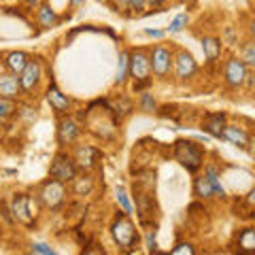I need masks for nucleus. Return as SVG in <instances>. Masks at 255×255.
I'll return each mask as SVG.
<instances>
[{
	"mask_svg": "<svg viewBox=\"0 0 255 255\" xmlns=\"http://www.w3.org/2000/svg\"><path fill=\"white\" fill-rule=\"evenodd\" d=\"M32 251H34L36 255H58L51 249V247H47L45 243H34V245H32Z\"/></svg>",
	"mask_w": 255,
	"mask_h": 255,
	"instance_id": "nucleus-32",
	"label": "nucleus"
},
{
	"mask_svg": "<svg viewBox=\"0 0 255 255\" xmlns=\"http://www.w3.org/2000/svg\"><path fill=\"white\" fill-rule=\"evenodd\" d=\"M23 92H21V85H19V79L17 75H2L0 77V98H9L15 100L19 98Z\"/></svg>",
	"mask_w": 255,
	"mask_h": 255,
	"instance_id": "nucleus-15",
	"label": "nucleus"
},
{
	"mask_svg": "<svg viewBox=\"0 0 255 255\" xmlns=\"http://www.w3.org/2000/svg\"><path fill=\"white\" fill-rule=\"evenodd\" d=\"M100 2H105V4H109V2H111V0H100Z\"/></svg>",
	"mask_w": 255,
	"mask_h": 255,
	"instance_id": "nucleus-41",
	"label": "nucleus"
},
{
	"mask_svg": "<svg viewBox=\"0 0 255 255\" xmlns=\"http://www.w3.org/2000/svg\"><path fill=\"white\" fill-rule=\"evenodd\" d=\"M28 62H30V55L26 51H9L4 55V66L9 68L11 75H19L26 68Z\"/></svg>",
	"mask_w": 255,
	"mask_h": 255,
	"instance_id": "nucleus-18",
	"label": "nucleus"
},
{
	"mask_svg": "<svg viewBox=\"0 0 255 255\" xmlns=\"http://www.w3.org/2000/svg\"><path fill=\"white\" fill-rule=\"evenodd\" d=\"M249 75V66L241 60V58H230L223 66V79H226L228 87L238 90V87L245 85V79Z\"/></svg>",
	"mask_w": 255,
	"mask_h": 255,
	"instance_id": "nucleus-7",
	"label": "nucleus"
},
{
	"mask_svg": "<svg viewBox=\"0 0 255 255\" xmlns=\"http://www.w3.org/2000/svg\"><path fill=\"white\" fill-rule=\"evenodd\" d=\"M111 236L113 241L122 247L124 251H132L136 249V243H138V232H136V226L130 221L126 213H117L113 223H111Z\"/></svg>",
	"mask_w": 255,
	"mask_h": 255,
	"instance_id": "nucleus-1",
	"label": "nucleus"
},
{
	"mask_svg": "<svg viewBox=\"0 0 255 255\" xmlns=\"http://www.w3.org/2000/svg\"><path fill=\"white\" fill-rule=\"evenodd\" d=\"M23 2H26L28 6H38L41 4V0H23Z\"/></svg>",
	"mask_w": 255,
	"mask_h": 255,
	"instance_id": "nucleus-39",
	"label": "nucleus"
},
{
	"mask_svg": "<svg viewBox=\"0 0 255 255\" xmlns=\"http://www.w3.org/2000/svg\"><path fill=\"white\" fill-rule=\"evenodd\" d=\"M115 194H117V202H119V206H122V211L126 215H130L132 213V202H130V198H128V191L124 187H117Z\"/></svg>",
	"mask_w": 255,
	"mask_h": 255,
	"instance_id": "nucleus-26",
	"label": "nucleus"
},
{
	"mask_svg": "<svg viewBox=\"0 0 255 255\" xmlns=\"http://www.w3.org/2000/svg\"><path fill=\"white\" fill-rule=\"evenodd\" d=\"M221 138H226L230 140L232 145L236 147H249L251 145V134L245 130V128H238V126H223V130H221Z\"/></svg>",
	"mask_w": 255,
	"mask_h": 255,
	"instance_id": "nucleus-14",
	"label": "nucleus"
},
{
	"mask_svg": "<svg viewBox=\"0 0 255 255\" xmlns=\"http://www.w3.org/2000/svg\"><path fill=\"white\" fill-rule=\"evenodd\" d=\"M100 157H102V153H100L98 149L85 145V147H79V149H77L73 162H75V166H77V170L81 168V170H85V172H90V170H94L96 166L100 164Z\"/></svg>",
	"mask_w": 255,
	"mask_h": 255,
	"instance_id": "nucleus-10",
	"label": "nucleus"
},
{
	"mask_svg": "<svg viewBox=\"0 0 255 255\" xmlns=\"http://www.w3.org/2000/svg\"><path fill=\"white\" fill-rule=\"evenodd\" d=\"M36 17H38V23H41L43 28H53L55 23H58V15H55V11L47 2L38 4V15Z\"/></svg>",
	"mask_w": 255,
	"mask_h": 255,
	"instance_id": "nucleus-20",
	"label": "nucleus"
},
{
	"mask_svg": "<svg viewBox=\"0 0 255 255\" xmlns=\"http://www.w3.org/2000/svg\"><path fill=\"white\" fill-rule=\"evenodd\" d=\"M130 51H122L119 53V64H117V77H115V83H124L128 79V66H130Z\"/></svg>",
	"mask_w": 255,
	"mask_h": 255,
	"instance_id": "nucleus-23",
	"label": "nucleus"
},
{
	"mask_svg": "<svg viewBox=\"0 0 255 255\" xmlns=\"http://www.w3.org/2000/svg\"><path fill=\"white\" fill-rule=\"evenodd\" d=\"M238 255H255V230L251 226L243 228L236 236Z\"/></svg>",
	"mask_w": 255,
	"mask_h": 255,
	"instance_id": "nucleus-16",
	"label": "nucleus"
},
{
	"mask_svg": "<svg viewBox=\"0 0 255 255\" xmlns=\"http://www.w3.org/2000/svg\"><path fill=\"white\" fill-rule=\"evenodd\" d=\"M15 111H17V107H15V100L0 98V124L9 122V119L15 115Z\"/></svg>",
	"mask_w": 255,
	"mask_h": 255,
	"instance_id": "nucleus-24",
	"label": "nucleus"
},
{
	"mask_svg": "<svg viewBox=\"0 0 255 255\" xmlns=\"http://www.w3.org/2000/svg\"><path fill=\"white\" fill-rule=\"evenodd\" d=\"M151 255H168V253H162V251H153Z\"/></svg>",
	"mask_w": 255,
	"mask_h": 255,
	"instance_id": "nucleus-40",
	"label": "nucleus"
},
{
	"mask_svg": "<svg viewBox=\"0 0 255 255\" xmlns=\"http://www.w3.org/2000/svg\"><path fill=\"white\" fill-rule=\"evenodd\" d=\"M194 196L200 198V200H209V198L215 196L213 194V187H211V181L206 179V174L194 179Z\"/></svg>",
	"mask_w": 255,
	"mask_h": 255,
	"instance_id": "nucleus-21",
	"label": "nucleus"
},
{
	"mask_svg": "<svg viewBox=\"0 0 255 255\" xmlns=\"http://www.w3.org/2000/svg\"><path fill=\"white\" fill-rule=\"evenodd\" d=\"M73 189H75V194H79V196H87L94 189V181L90 177H75Z\"/></svg>",
	"mask_w": 255,
	"mask_h": 255,
	"instance_id": "nucleus-25",
	"label": "nucleus"
},
{
	"mask_svg": "<svg viewBox=\"0 0 255 255\" xmlns=\"http://www.w3.org/2000/svg\"><path fill=\"white\" fill-rule=\"evenodd\" d=\"M202 51L206 55V60L215 64L221 58V41L217 36H204L202 38Z\"/></svg>",
	"mask_w": 255,
	"mask_h": 255,
	"instance_id": "nucleus-19",
	"label": "nucleus"
},
{
	"mask_svg": "<svg viewBox=\"0 0 255 255\" xmlns=\"http://www.w3.org/2000/svg\"><path fill=\"white\" fill-rule=\"evenodd\" d=\"M174 73H177V79H181V81L194 77L198 73V64L194 60V55L187 51H179L177 58H174Z\"/></svg>",
	"mask_w": 255,
	"mask_h": 255,
	"instance_id": "nucleus-12",
	"label": "nucleus"
},
{
	"mask_svg": "<svg viewBox=\"0 0 255 255\" xmlns=\"http://www.w3.org/2000/svg\"><path fill=\"white\" fill-rule=\"evenodd\" d=\"M111 2H113V9L117 13H122L128 17V0H111Z\"/></svg>",
	"mask_w": 255,
	"mask_h": 255,
	"instance_id": "nucleus-33",
	"label": "nucleus"
},
{
	"mask_svg": "<svg viewBox=\"0 0 255 255\" xmlns=\"http://www.w3.org/2000/svg\"><path fill=\"white\" fill-rule=\"evenodd\" d=\"M41 77H43V66H41V62H38L36 58L26 64V68L21 70V73L17 75L19 79V85H21V92H32L34 87L38 85V81H41Z\"/></svg>",
	"mask_w": 255,
	"mask_h": 255,
	"instance_id": "nucleus-9",
	"label": "nucleus"
},
{
	"mask_svg": "<svg viewBox=\"0 0 255 255\" xmlns=\"http://www.w3.org/2000/svg\"><path fill=\"white\" fill-rule=\"evenodd\" d=\"M66 200V183H60L55 179H47L41 189H38V202H41L45 209H60Z\"/></svg>",
	"mask_w": 255,
	"mask_h": 255,
	"instance_id": "nucleus-3",
	"label": "nucleus"
},
{
	"mask_svg": "<svg viewBox=\"0 0 255 255\" xmlns=\"http://www.w3.org/2000/svg\"><path fill=\"white\" fill-rule=\"evenodd\" d=\"M168 255H196V249L191 243H177Z\"/></svg>",
	"mask_w": 255,
	"mask_h": 255,
	"instance_id": "nucleus-30",
	"label": "nucleus"
},
{
	"mask_svg": "<svg viewBox=\"0 0 255 255\" xmlns=\"http://www.w3.org/2000/svg\"><path fill=\"white\" fill-rule=\"evenodd\" d=\"M174 159L189 172H196V170H200V166L204 162V151L196 140L181 138L174 142Z\"/></svg>",
	"mask_w": 255,
	"mask_h": 255,
	"instance_id": "nucleus-2",
	"label": "nucleus"
},
{
	"mask_svg": "<svg viewBox=\"0 0 255 255\" xmlns=\"http://www.w3.org/2000/svg\"><path fill=\"white\" fill-rule=\"evenodd\" d=\"M81 255H105V251H102L98 245H90V247H85Z\"/></svg>",
	"mask_w": 255,
	"mask_h": 255,
	"instance_id": "nucleus-34",
	"label": "nucleus"
},
{
	"mask_svg": "<svg viewBox=\"0 0 255 255\" xmlns=\"http://www.w3.org/2000/svg\"><path fill=\"white\" fill-rule=\"evenodd\" d=\"M164 2H166V0H149L151 6H164Z\"/></svg>",
	"mask_w": 255,
	"mask_h": 255,
	"instance_id": "nucleus-38",
	"label": "nucleus"
},
{
	"mask_svg": "<svg viewBox=\"0 0 255 255\" xmlns=\"http://www.w3.org/2000/svg\"><path fill=\"white\" fill-rule=\"evenodd\" d=\"M223 126H226V113H206L204 122H202V130L209 134V136L221 138Z\"/></svg>",
	"mask_w": 255,
	"mask_h": 255,
	"instance_id": "nucleus-17",
	"label": "nucleus"
},
{
	"mask_svg": "<svg viewBox=\"0 0 255 255\" xmlns=\"http://www.w3.org/2000/svg\"><path fill=\"white\" fill-rule=\"evenodd\" d=\"M157 109V102L151 94H142L140 96V111H145V113H153Z\"/></svg>",
	"mask_w": 255,
	"mask_h": 255,
	"instance_id": "nucleus-29",
	"label": "nucleus"
},
{
	"mask_svg": "<svg viewBox=\"0 0 255 255\" xmlns=\"http://www.w3.org/2000/svg\"><path fill=\"white\" fill-rule=\"evenodd\" d=\"M79 134H81V128H79V124L75 122V119L64 117L60 122V126H58V142L62 147L75 145L77 138H79Z\"/></svg>",
	"mask_w": 255,
	"mask_h": 255,
	"instance_id": "nucleus-13",
	"label": "nucleus"
},
{
	"mask_svg": "<svg viewBox=\"0 0 255 255\" xmlns=\"http://www.w3.org/2000/svg\"><path fill=\"white\" fill-rule=\"evenodd\" d=\"M9 211L13 215L15 223H23V226H32V223H34L36 213L32 211V198L28 194H21V191L19 194H15L13 200H11Z\"/></svg>",
	"mask_w": 255,
	"mask_h": 255,
	"instance_id": "nucleus-5",
	"label": "nucleus"
},
{
	"mask_svg": "<svg viewBox=\"0 0 255 255\" xmlns=\"http://www.w3.org/2000/svg\"><path fill=\"white\" fill-rule=\"evenodd\" d=\"M204 174H206V179L211 181L213 194L217 196V198H226V189H223L221 181H219V172H217V168H215V166H209V168L204 170Z\"/></svg>",
	"mask_w": 255,
	"mask_h": 255,
	"instance_id": "nucleus-22",
	"label": "nucleus"
},
{
	"mask_svg": "<svg viewBox=\"0 0 255 255\" xmlns=\"http://www.w3.org/2000/svg\"><path fill=\"white\" fill-rule=\"evenodd\" d=\"M241 60L247 64V66H253V64H255V43H251V41H249V43H245Z\"/></svg>",
	"mask_w": 255,
	"mask_h": 255,
	"instance_id": "nucleus-27",
	"label": "nucleus"
},
{
	"mask_svg": "<svg viewBox=\"0 0 255 255\" xmlns=\"http://www.w3.org/2000/svg\"><path fill=\"white\" fill-rule=\"evenodd\" d=\"M145 34H147V36H153V38H162L164 32H162V30H151V28H147Z\"/></svg>",
	"mask_w": 255,
	"mask_h": 255,
	"instance_id": "nucleus-36",
	"label": "nucleus"
},
{
	"mask_svg": "<svg viewBox=\"0 0 255 255\" xmlns=\"http://www.w3.org/2000/svg\"><path fill=\"white\" fill-rule=\"evenodd\" d=\"M149 62H151V73L157 77H166L172 66V53L168 47L157 45V47H153V51L149 53Z\"/></svg>",
	"mask_w": 255,
	"mask_h": 255,
	"instance_id": "nucleus-8",
	"label": "nucleus"
},
{
	"mask_svg": "<svg viewBox=\"0 0 255 255\" xmlns=\"http://www.w3.org/2000/svg\"><path fill=\"white\" fill-rule=\"evenodd\" d=\"M87 2V0H70V6H73V9H79V6H83Z\"/></svg>",
	"mask_w": 255,
	"mask_h": 255,
	"instance_id": "nucleus-37",
	"label": "nucleus"
},
{
	"mask_svg": "<svg viewBox=\"0 0 255 255\" xmlns=\"http://www.w3.org/2000/svg\"><path fill=\"white\" fill-rule=\"evenodd\" d=\"M49 177L60 181V183H73L77 177V166L73 162V157L66 153H58L51 159L49 166Z\"/></svg>",
	"mask_w": 255,
	"mask_h": 255,
	"instance_id": "nucleus-4",
	"label": "nucleus"
},
{
	"mask_svg": "<svg viewBox=\"0 0 255 255\" xmlns=\"http://www.w3.org/2000/svg\"><path fill=\"white\" fill-rule=\"evenodd\" d=\"M147 249L153 253L157 247H155V236H153V230H147Z\"/></svg>",
	"mask_w": 255,
	"mask_h": 255,
	"instance_id": "nucleus-35",
	"label": "nucleus"
},
{
	"mask_svg": "<svg viewBox=\"0 0 255 255\" xmlns=\"http://www.w3.org/2000/svg\"><path fill=\"white\" fill-rule=\"evenodd\" d=\"M187 21H189V17H187V15H185V13H181V15H177V17H174V19H172V23H170V26H168V32H170V34H177V32H181L183 28H185V26H187Z\"/></svg>",
	"mask_w": 255,
	"mask_h": 255,
	"instance_id": "nucleus-28",
	"label": "nucleus"
},
{
	"mask_svg": "<svg viewBox=\"0 0 255 255\" xmlns=\"http://www.w3.org/2000/svg\"><path fill=\"white\" fill-rule=\"evenodd\" d=\"M145 4H147V0H128V15L140 13L145 9Z\"/></svg>",
	"mask_w": 255,
	"mask_h": 255,
	"instance_id": "nucleus-31",
	"label": "nucleus"
},
{
	"mask_svg": "<svg viewBox=\"0 0 255 255\" xmlns=\"http://www.w3.org/2000/svg\"><path fill=\"white\" fill-rule=\"evenodd\" d=\"M179 2H185V0H179Z\"/></svg>",
	"mask_w": 255,
	"mask_h": 255,
	"instance_id": "nucleus-42",
	"label": "nucleus"
},
{
	"mask_svg": "<svg viewBox=\"0 0 255 255\" xmlns=\"http://www.w3.org/2000/svg\"><path fill=\"white\" fill-rule=\"evenodd\" d=\"M47 102H49L51 109H53L58 115H68V113H70V107H73L70 98H68V96L64 94L55 83H51L49 87H47Z\"/></svg>",
	"mask_w": 255,
	"mask_h": 255,
	"instance_id": "nucleus-11",
	"label": "nucleus"
},
{
	"mask_svg": "<svg viewBox=\"0 0 255 255\" xmlns=\"http://www.w3.org/2000/svg\"><path fill=\"white\" fill-rule=\"evenodd\" d=\"M130 66H128V75L134 79V83L140 81H149L151 77V62H149V53L145 49H136L130 51Z\"/></svg>",
	"mask_w": 255,
	"mask_h": 255,
	"instance_id": "nucleus-6",
	"label": "nucleus"
}]
</instances>
